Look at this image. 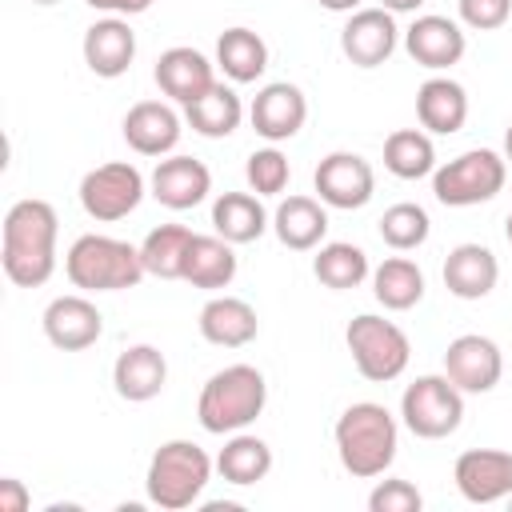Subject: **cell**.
Listing matches in <instances>:
<instances>
[{
  "mask_svg": "<svg viewBox=\"0 0 512 512\" xmlns=\"http://www.w3.org/2000/svg\"><path fill=\"white\" fill-rule=\"evenodd\" d=\"M56 208L48 200H16L4 216L0 264L16 288H40L56 272Z\"/></svg>",
  "mask_w": 512,
  "mask_h": 512,
  "instance_id": "1",
  "label": "cell"
},
{
  "mask_svg": "<svg viewBox=\"0 0 512 512\" xmlns=\"http://www.w3.org/2000/svg\"><path fill=\"white\" fill-rule=\"evenodd\" d=\"M332 436H336V456H340L344 472L356 476V480L384 476L392 468V460H396V448H400L396 416L376 400L348 404L340 412Z\"/></svg>",
  "mask_w": 512,
  "mask_h": 512,
  "instance_id": "2",
  "label": "cell"
},
{
  "mask_svg": "<svg viewBox=\"0 0 512 512\" xmlns=\"http://www.w3.org/2000/svg\"><path fill=\"white\" fill-rule=\"evenodd\" d=\"M268 404V384L264 372L252 364H228L208 376L196 400V420L212 436H232L244 432Z\"/></svg>",
  "mask_w": 512,
  "mask_h": 512,
  "instance_id": "3",
  "label": "cell"
},
{
  "mask_svg": "<svg viewBox=\"0 0 512 512\" xmlns=\"http://www.w3.org/2000/svg\"><path fill=\"white\" fill-rule=\"evenodd\" d=\"M64 272H68L72 288H80V292H124L148 276L140 248H132L128 240H116V236H100V232H84L72 240V248L64 256Z\"/></svg>",
  "mask_w": 512,
  "mask_h": 512,
  "instance_id": "4",
  "label": "cell"
},
{
  "mask_svg": "<svg viewBox=\"0 0 512 512\" xmlns=\"http://www.w3.org/2000/svg\"><path fill=\"white\" fill-rule=\"evenodd\" d=\"M212 480V460L200 444L192 440H168L152 452L148 460V476H144V492L156 508L164 512H184L192 508L204 488Z\"/></svg>",
  "mask_w": 512,
  "mask_h": 512,
  "instance_id": "5",
  "label": "cell"
},
{
  "mask_svg": "<svg viewBox=\"0 0 512 512\" xmlns=\"http://www.w3.org/2000/svg\"><path fill=\"white\" fill-rule=\"evenodd\" d=\"M344 344L352 352V364L364 380L372 384H388L396 376H404L408 360H412V344L404 336V328H396L392 320L384 316H356L348 328H344Z\"/></svg>",
  "mask_w": 512,
  "mask_h": 512,
  "instance_id": "6",
  "label": "cell"
},
{
  "mask_svg": "<svg viewBox=\"0 0 512 512\" xmlns=\"http://www.w3.org/2000/svg\"><path fill=\"white\" fill-rule=\"evenodd\" d=\"M508 176V160L492 148H472L460 152L456 160H448L444 168L432 172V196L444 208H472V204H488Z\"/></svg>",
  "mask_w": 512,
  "mask_h": 512,
  "instance_id": "7",
  "label": "cell"
},
{
  "mask_svg": "<svg viewBox=\"0 0 512 512\" xmlns=\"http://www.w3.org/2000/svg\"><path fill=\"white\" fill-rule=\"evenodd\" d=\"M400 420L420 440H444L464 420V392L448 376H416L400 396Z\"/></svg>",
  "mask_w": 512,
  "mask_h": 512,
  "instance_id": "8",
  "label": "cell"
},
{
  "mask_svg": "<svg viewBox=\"0 0 512 512\" xmlns=\"http://www.w3.org/2000/svg\"><path fill=\"white\" fill-rule=\"evenodd\" d=\"M140 200H144V176L128 160L100 164V168L84 172V180H80V208L100 224L132 216L140 208Z\"/></svg>",
  "mask_w": 512,
  "mask_h": 512,
  "instance_id": "9",
  "label": "cell"
},
{
  "mask_svg": "<svg viewBox=\"0 0 512 512\" xmlns=\"http://www.w3.org/2000/svg\"><path fill=\"white\" fill-rule=\"evenodd\" d=\"M444 376L464 392V396H484L500 384L504 376V356L496 340L480 332H464L444 348Z\"/></svg>",
  "mask_w": 512,
  "mask_h": 512,
  "instance_id": "10",
  "label": "cell"
},
{
  "mask_svg": "<svg viewBox=\"0 0 512 512\" xmlns=\"http://www.w3.org/2000/svg\"><path fill=\"white\" fill-rule=\"evenodd\" d=\"M312 184H316V192H320V200H324L328 208L352 212V208H364V204L372 200V192H376V172H372V164H368L360 152H328V156L316 164Z\"/></svg>",
  "mask_w": 512,
  "mask_h": 512,
  "instance_id": "11",
  "label": "cell"
},
{
  "mask_svg": "<svg viewBox=\"0 0 512 512\" xmlns=\"http://www.w3.org/2000/svg\"><path fill=\"white\" fill-rule=\"evenodd\" d=\"M452 480L468 504H500L512 496V452L468 448V452H460Z\"/></svg>",
  "mask_w": 512,
  "mask_h": 512,
  "instance_id": "12",
  "label": "cell"
},
{
  "mask_svg": "<svg viewBox=\"0 0 512 512\" xmlns=\"http://www.w3.org/2000/svg\"><path fill=\"white\" fill-rule=\"evenodd\" d=\"M396 40H400V28L388 8H356L340 28V52L356 68H380L396 52Z\"/></svg>",
  "mask_w": 512,
  "mask_h": 512,
  "instance_id": "13",
  "label": "cell"
},
{
  "mask_svg": "<svg viewBox=\"0 0 512 512\" xmlns=\"http://www.w3.org/2000/svg\"><path fill=\"white\" fill-rule=\"evenodd\" d=\"M248 120L256 128V136H264L268 144H280V140H292L304 120H308V100L296 84L288 80H272L256 92L252 108H248Z\"/></svg>",
  "mask_w": 512,
  "mask_h": 512,
  "instance_id": "14",
  "label": "cell"
},
{
  "mask_svg": "<svg viewBox=\"0 0 512 512\" xmlns=\"http://www.w3.org/2000/svg\"><path fill=\"white\" fill-rule=\"evenodd\" d=\"M104 316L88 296H56L44 308V336L60 352H84L100 340Z\"/></svg>",
  "mask_w": 512,
  "mask_h": 512,
  "instance_id": "15",
  "label": "cell"
},
{
  "mask_svg": "<svg viewBox=\"0 0 512 512\" xmlns=\"http://www.w3.org/2000/svg\"><path fill=\"white\" fill-rule=\"evenodd\" d=\"M404 48L408 56L420 64V68H432V72H444L452 64H460L464 48H468V36L456 20L448 16H416L404 32Z\"/></svg>",
  "mask_w": 512,
  "mask_h": 512,
  "instance_id": "16",
  "label": "cell"
},
{
  "mask_svg": "<svg viewBox=\"0 0 512 512\" xmlns=\"http://www.w3.org/2000/svg\"><path fill=\"white\" fill-rule=\"evenodd\" d=\"M84 64L100 76V80H116L132 68L136 60V32L128 28L124 16H104L84 32Z\"/></svg>",
  "mask_w": 512,
  "mask_h": 512,
  "instance_id": "17",
  "label": "cell"
},
{
  "mask_svg": "<svg viewBox=\"0 0 512 512\" xmlns=\"http://www.w3.org/2000/svg\"><path fill=\"white\" fill-rule=\"evenodd\" d=\"M112 384H116V396L128 400V404H144V400H156L168 384V360L160 348L152 344H132L116 356L112 364Z\"/></svg>",
  "mask_w": 512,
  "mask_h": 512,
  "instance_id": "18",
  "label": "cell"
},
{
  "mask_svg": "<svg viewBox=\"0 0 512 512\" xmlns=\"http://www.w3.org/2000/svg\"><path fill=\"white\" fill-rule=\"evenodd\" d=\"M156 84H160V92L168 100H176L180 108H188L192 100H200L216 84V76H212V64H208L204 52H196L188 44H176V48L160 52V60H156Z\"/></svg>",
  "mask_w": 512,
  "mask_h": 512,
  "instance_id": "19",
  "label": "cell"
},
{
  "mask_svg": "<svg viewBox=\"0 0 512 512\" xmlns=\"http://www.w3.org/2000/svg\"><path fill=\"white\" fill-rule=\"evenodd\" d=\"M148 188L164 208L184 212V208H196L212 192V172L196 156H168L152 168Z\"/></svg>",
  "mask_w": 512,
  "mask_h": 512,
  "instance_id": "20",
  "label": "cell"
},
{
  "mask_svg": "<svg viewBox=\"0 0 512 512\" xmlns=\"http://www.w3.org/2000/svg\"><path fill=\"white\" fill-rule=\"evenodd\" d=\"M124 140L140 156H168L180 144V116L164 100H140L124 116Z\"/></svg>",
  "mask_w": 512,
  "mask_h": 512,
  "instance_id": "21",
  "label": "cell"
},
{
  "mask_svg": "<svg viewBox=\"0 0 512 512\" xmlns=\"http://www.w3.org/2000/svg\"><path fill=\"white\" fill-rule=\"evenodd\" d=\"M500 280V264L484 244H456L444 260V288L456 300H484Z\"/></svg>",
  "mask_w": 512,
  "mask_h": 512,
  "instance_id": "22",
  "label": "cell"
},
{
  "mask_svg": "<svg viewBox=\"0 0 512 512\" xmlns=\"http://www.w3.org/2000/svg\"><path fill=\"white\" fill-rule=\"evenodd\" d=\"M200 336L216 348H244L256 340L260 332V320H256V308L240 296H212L204 308H200Z\"/></svg>",
  "mask_w": 512,
  "mask_h": 512,
  "instance_id": "23",
  "label": "cell"
},
{
  "mask_svg": "<svg viewBox=\"0 0 512 512\" xmlns=\"http://www.w3.org/2000/svg\"><path fill=\"white\" fill-rule=\"evenodd\" d=\"M272 228H276V240L292 252H312L324 244L328 236V212H324V200H312V196H288L276 204L272 212Z\"/></svg>",
  "mask_w": 512,
  "mask_h": 512,
  "instance_id": "24",
  "label": "cell"
},
{
  "mask_svg": "<svg viewBox=\"0 0 512 512\" xmlns=\"http://www.w3.org/2000/svg\"><path fill=\"white\" fill-rule=\"evenodd\" d=\"M416 116L432 136H452L468 120V92L448 76H432L416 92Z\"/></svg>",
  "mask_w": 512,
  "mask_h": 512,
  "instance_id": "25",
  "label": "cell"
},
{
  "mask_svg": "<svg viewBox=\"0 0 512 512\" xmlns=\"http://www.w3.org/2000/svg\"><path fill=\"white\" fill-rule=\"evenodd\" d=\"M180 280H188L192 288H204V292H220L236 280V252L224 236H192L188 252H184V268H180Z\"/></svg>",
  "mask_w": 512,
  "mask_h": 512,
  "instance_id": "26",
  "label": "cell"
},
{
  "mask_svg": "<svg viewBox=\"0 0 512 512\" xmlns=\"http://www.w3.org/2000/svg\"><path fill=\"white\" fill-rule=\"evenodd\" d=\"M212 228L228 244H252L268 228V212L256 192H220L212 204Z\"/></svg>",
  "mask_w": 512,
  "mask_h": 512,
  "instance_id": "27",
  "label": "cell"
},
{
  "mask_svg": "<svg viewBox=\"0 0 512 512\" xmlns=\"http://www.w3.org/2000/svg\"><path fill=\"white\" fill-rule=\"evenodd\" d=\"M216 64L232 84H252L268 68V44L252 28H224L216 40Z\"/></svg>",
  "mask_w": 512,
  "mask_h": 512,
  "instance_id": "28",
  "label": "cell"
},
{
  "mask_svg": "<svg viewBox=\"0 0 512 512\" xmlns=\"http://www.w3.org/2000/svg\"><path fill=\"white\" fill-rule=\"evenodd\" d=\"M216 472L236 488L260 484L272 472V448L252 432H232L216 456Z\"/></svg>",
  "mask_w": 512,
  "mask_h": 512,
  "instance_id": "29",
  "label": "cell"
},
{
  "mask_svg": "<svg viewBox=\"0 0 512 512\" xmlns=\"http://www.w3.org/2000/svg\"><path fill=\"white\" fill-rule=\"evenodd\" d=\"M184 120L192 124V132H200V136H208V140H224V136H232V132L240 128L244 104H240V96H236L228 84L216 80L200 100H192V104L184 108Z\"/></svg>",
  "mask_w": 512,
  "mask_h": 512,
  "instance_id": "30",
  "label": "cell"
},
{
  "mask_svg": "<svg viewBox=\"0 0 512 512\" xmlns=\"http://www.w3.org/2000/svg\"><path fill=\"white\" fill-rule=\"evenodd\" d=\"M372 296L388 312H408L424 300V272L408 256H388L380 268H372Z\"/></svg>",
  "mask_w": 512,
  "mask_h": 512,
  "instance_id": "31",
  "label": "cell"
},
{
  "mask_svg": "<svg viewBox=\"0 0 512 512\" xmlns=\"http://www.w3.org/2000/svg\"><path fill=\"white\" fill-rule=\"evenodd\" d=\"M312 272H316V280H320L324 288H332V292L360 288V284L372 276L364 248H356V244H348V240H328V244H320V248H316V260H312Z\"/></svg>",
  "mask_w": 512,
  "mask_h": 512,
  "instance_id": "32",
  "label": "cell"
},
{
  "mask_svg": "<svg viewBox=\"0 0 512 512\" xmlns=\"http://www.w3.org/2000/svg\"><path fill=\"white\" fill-rule=\"evenodd\" d=\"M384 168L396 180H420L428 172H436V148L432 136L420 128H396L384 140Z\"/></svg>",
  "mask_w": 512,
  "mask_h": 512,
  "instance_id": "33",
  "label": "cell"
},
{
  "mask_svg": "<svg viewBox=\"0 0 512 512\" xmlns=\"http://www.w3.org/2000/svg\"><path fill=\"white\" fill-rule=\"evenodd\" d=\"M192 228L184 224H160L144 236L140 244V260H144V272L148 276H160V280H180V268H184V252L192 244Z\"/></svg>",
  "mask_w": 512,
  "mask_h": 512,
  "instance_id": "34",
  "label": "cell"
},
{
  "mask_svg": "<svg viewBox=\"0 0 512 512\" xmlns=\"http://www.w3.org/2000/svg\"><path fill=\"white\" fill-rule=\"evenodd\" d=\"M428 232H432V220H428V212H424L420 204H412V200H400V204L384 208V216H380V240H384L392 252H412V248H420V244L428 240Z\"/></svg>",
  "mask_w": 512,
  "mask_h": 512,
  "instance_id": "35",
  "label": "cell"
},
{
  "mask_svg": "<svg viewBox=\"0 0 512 512\" xmlns=\"http://www.w3.org/2000/svg\"><path fill=\"white\" fill-rule=\"evenodd\" d=\"M244 176H248V188L256 196H280L288 188L292 168H288V156L280 148H256L244 164Z\"/></svg>",
  "mask_w": 512,
  "mask_h": 512,
  "instance_id": "36",
  "label": "cell"
},
{
  "mask_svg": "<svg viewBox=\"0 0 512 512\" xmlns=\"http://www.w3.org/2000/svg\"><path fill=\"white\" fill-rule=\"evenodd\" d=\"M368 508L372 512H420L424 508V496L412 480H380L372 492H368Z\"/></svg>",
  "mask_w": 512,
  "mask_h": 512,
  "instance_id": "37",
  "label": "cell"
},
{
  "mask_svg": "<svg viewBox=\"0 0 512 512\" xmlns=\"http://www.w3.org/2000/svg\"><path fill=\"white\" fill-rule=\"evenodd\" d=\"M464 28L472 32H496L512 16V0H456Z\"/></svg>",
  "mask_w": 512,
  "mask_h": 512,
  "instance_id": "38",
  "label": "cell"
},
{
  "mask_svg": "<svg viewBox=\"0 0 512 512\" xmlns=\"http://www.w3.org/2000/svg\"><path fill=\"white\" fill-rule=\"evenodd\" d=\"M28 504H32V496H28L24 480L4 476L0 480V512H28Z\"/></svg>",
  "mask_w": 512,
  "mask_h": 512,
  "instance_id": "39",
  "label": "cell"
},
{
  "mask_svg": "<svg viewBox=\"0 0 512 512\" xmlns=\"http://www.w3.org/2000/svg\"><path fill=\"white\" fill-rule=\"evenodd\" d=\"M84 4L96 12H108V16H140L152 8V0H84Z\"/></svg>",
  "mask_w": 512,
  "mask_h": 512,
  "instance_id": "40",
  "label": "cell"
},
{
  "mask_svg": "<svg viewBox=\"0 0 512 512\" xmlns=\"http://www.w3.org/2000/svg\"><path fill=\"white\" fill-rule=\"evenodd\" d=\"M420 4H424V0H380V8H388L392 16H396V12H416Z\"/></svg>",
  "mask_w": 512,
  "mask_h": 512,
  "instance_id": "41",
  "label": "cell"
},
{
  "mask_svg": "<svg viewBox=\"0 0 512 512\" xmlns=\"http://www.w3.org/2000/svg\"><path fill=\"white\" fill-rule=\"evenodd\" d=\"M364 0H320V8H328V12H356Z\"/></svg>",
  "mask_w": 512,
  "mask_h": 512,
  "instance_id": "42",
  "label": "cell"
},
{
  "mask_svg": "<svg viewBox=\"0 0 512 512\" xmlns=\"http://www.w3.org/2000/svg\"><path fill=\"white\" fill-rule=\"evenodd\" d=\"M504 160L512 164V124H508V132H504Z\"/></svg>",
  "mask_w": 512,
  "mask_h": 512,
  "instance_id": "43",
  "label": "cell"
},
{
  "mask_svg": "<svg viewBox=\"0 0 512 512\" xmlns=\"http://www.w3.org/2000/svg\"><path fill=\"white\" fill-rule=\"evenodd\" d=\"M504 236H508V244H512V212H508V220H504Z\"/></svg>",
  "mask_w": 512,
  "mask_h": 512,
  "instance_id": "44",
  "label": "cell"
},
{
  "mask_svg": "<svg viewBox=\"0 0 512 512\" xmlns=\"http://www.w3.org/2000/svg\"><path fill=\"white\" fill-rule=\"evenodd\" d=\"M32 4H40V8H52V4H60V0H32Z\"/></svg>",
  "mask_w": 512,
  "mask_h": 512,
  "instance_id": "45",
  "label": "cell"
},
{
  "mask_svg": "<svg viewBox=\"0 0 512 512\" xmlns=\"http://www.w3.org/2000/svg\"><path fill=\"white\" fill-rule=\"evenodd\" d=\"M508 508H512V496H508Z\"/></svg>",
  "mask_w": 512,
  "mask_h": 512,
  "instance_id": "46",
  "label": "cell"
}]
</instances>
